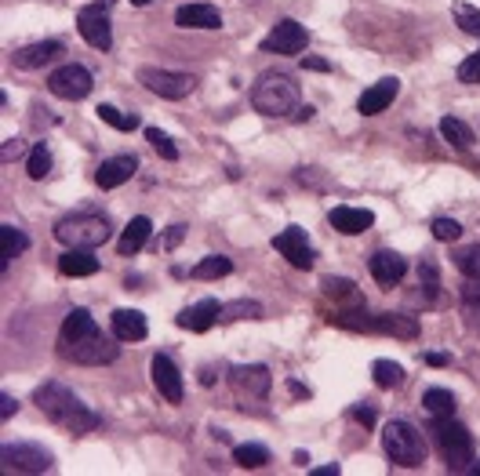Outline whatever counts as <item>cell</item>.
Wrapping results in <instances>:
<instances>
[{"label": "cell", "instance_id": "6da1fadb", "mask_svg": "<svg viewBox=\"0 0 480 476\" xmlns=\"http://www.w3.org/2000/svg\"><path fill=\"white\" fill-rule=\"evenodd\" d=\"M33 403L40 407V415H44L48 422H55L58 429L74 433V437L95 433V429L102 426V415L92 411V407H88L74 389H65L62 382H44V385H37Z\"/></svg>", "mask_w": 480, "mask_h": 476}, {"label": "cell", "instance_id": "7a4b0ae2", "mask_svg": "<svg viewBox=\"0 0 480 476\" xmlns=\"http://www.w3.org/2000/svg\"><path fill=\"white\" fill-rule=\"evenodd\" d=\"M299 102H302V91H299L295 77L292 74H281V70L262 74L255 81V88H251V106L262 117H277V120L281 117H295Z\"/></svg>", "mask_w": 480, "mask_h": 476}, {"label": "cell", "instance_id": "3957f363", "mask_svg": "<svg viewBox=\"0 0 480 476\" xmlns=\"http://www.w3.org/2000/svg\"><path fill=\"white\" fill-rule=\"evenodd\" d=\"M109 219L106 215H95V212H77V215H65L55 222V240L65 244V247H81V251H92V247H102L109 240Z\"/></svg>", "mask_w": 480, "mask_h": 476}, {"label": "cell", "instance_id": "277c9868", "mask_svg": "<svg viewBox=\"0 0 480 476\" xmlns=\"http://www.w3.org/2000/svg\"><path fill=\"white\" fill-rule=\"evenodd\" d=\"M382 447H386L389 462H397L404 469H419L426 462V440H423V433L411 426V422H400V419L382 429Z\"/></svg>", "mask_w": 480, "mask_h": 476}, {"label": "cell", "instance_id": "5b68a950", "mask_svg": "<svg viewBox=\"0 0 480 476\" xmlns=\"http://www.w3.org/2000/svg\"><path fill=\"white\" fill-rule=\"evenodd\" d=\"M430 433H433V440H437L441 458L448 462V469H455V472L458 469H469V462H473V437H469V429L462 422H455V415L433 419Z\"/></svg>", "mask_w": 480, "mask_h": 476}, {"label": "cell", "instance_id": "8992f818", "mask_svg": "<svg viewBox=\"0 0 480 476\" xmlns=\"http://www.w3.org/2000/svg\"><path fill=\"white\" fill-rule=\"evenodd\" d=\"M117 342L106 338L99 327L88 331V334H77V338H62V357H70L74 364H84V368H102V364H113L117 360Z\"/></svg>", "mask_w": 480, "mask_h": 476}, {"label": "cell", "instance_id": "52a82bcc", "mask_svg": "<svg viewBox=\"0 0 480 476\" xmlns=\"http://www.w3.org/2000/svg\"><path fill=\"white\" fill-rule=\"evenodd\" d=\"M139 84H143L146 91L161 95V99L179 102V99L193 95L196 77H189V74H175V70H157V65H143V70H139Z\"/></svg>", "mask_w": 480, "mask_h": 476}, {"label": "cell", "instance_id": "ba28073f", "mask_svg": "<svg viewBox=\"0 0 480 476\" xmlns=\"http://www.w3.org/2000/svg\"><path fill=\"white\" fill-rule=\"evenodd\" d=\"M48 88H51V95H55V99L81 102V99H88V95H92L95 81H92V74L84 70V65L70 62V65H58V70L48 77Z\"/></svg>", "mask_w": 480, "mask_h": 476}, {"label": "cell", "instance_id": "9c48e42d", "mask_svg": "<svg viewBox=\"0 0 480 476\" xmlns=\"http://www.w3.org/2000/svg\"><path fill=\"white\" fill-rule=\"evenodd\" d=\"M342 327H353V331H382V334H397V338H415L419 324L415 316H404V313H382V316H364V320H350V316H331Z\"/></svg>", "mask_w": 480, "mask_h": 476}, {"label": "cell", "instance_id": "30bf717a", "mask_svg": "<svg viewBox=\"0 0 480 476\" xmlns=\"http://www.w3.org/2000/svg\"><path fill=\"white\" fill-rule=\"evenodd\" d=\"M0 458H4V469H15V472H48L55 465L51 451H44L40 444H4Z\"/></svg>", "mask_w": 480, "mask_h": 476}, {"label": "cell", "instance_id": "8fae6325", "mask_svg": "<svg viewBox=\"0 0 480 476\" xmlns=\"http://www.w3.org/2000/svg\"><path fill=\"white\" fill-rule=\"evenodd\" d=\"M77 30H81V37L95 51H109L113 48V26H109V15H106L102 0H99V4H92V8H81L77 12Z\"/></svg>", "mask_w": 480, "mask_h": 476}, {"label": "cell", "instance_id": "7c38bea8", "mask_svg": "<svg viewBox=\"0 0 480 476\" xmlns=\"http://www.w3.org/2000/svg\"><path fill=\"white\" fill-rule=\"evenodd\" d=\"M306 44H310V33L295 19H281L262 37V51H277V55H299L306 51Z\"/></svg>", "mask_w": 480, "mask_h": 476}, {"label": "cell", "instance_id": "4fadbf2b", "mask_svg": "<svg viewBox=\"0 0 480 476\" xmlns=\"http://www.w3.org/2000/svg\"><path fill=\"white\" fill-rule=\"evenodd\" d=\"M230 382H233V389L240 396H251V400H262L273 389V375L262 364H240V368H233L230 371Z\"/></svg>", "mask_w": 480, "mask_h": 476}, {"label": "cell", "instance_id": "5bb4252c", "mask_svg": "<svg viewBox=\"0 0 480 476\" xmlns=\"http://www.w3.org/2000/svg\"><path fill=\"white\" fill-rule=\"evenodd\" d=\"M273 247H277L295 269H310L313 265V247L306 240V229H299V226H288L284 233L273 237Z\"/></svg>", "mask_w": 480, "mask_h": 476}, {"label": "cell", "instance_id": "9a60e30c", "mask_svg": "<svg viewBox=\"0 0 480 476\" xmlns=\"http://www.w3.org/2000/svg\"><path fill=\"white\" fill-rule=\"evenodd\" d=\"M150 371H153V385H157V393H161L168 403H182L186 385H182V375H179V368L171 364V357L157 353L153 364H150Z\"/></svg>", "mask_w": 480, "mask_h": 476}, {"label": "cell", "instance_id": "2e32d148", "mask_svg": "<svg viewBox=\"0 0 480 476\" xmlns=\"http://www.w3.org/2000/svg\"><path fill=\"white\" fill-rule=\"evenodd\" d=\"M397 95H400V81H397V77H382L379 84H371V88L357 99V109H361L364 117H379V113H386V109L393 106Z\"/></svg>", "mask_w": 480, "mask_h": 476}, {"label": "cell", "instance_id": "e0dca14e", "mask_svg": "<svg viewBox=\"0 0 480 476\" xmlns=\"http://www.w3.org/2000/svg\"><path fill=\"white\" fill-rule=\"evenodd\" d=\"M135 171H139V160H135L131 153H120V157H109V160H102V164H99L95 182H99L102 189H117V186L131 182V175H135Z\"/></svg>", "mask_w": 480, "mask_h": 476}, {"label": "cell", "instance_id": "ac0fdd59", "mask_svg": "<svg viewBox=\"0 0 480 476\" xmlns=\"http://www.w3.org/2000/svg\"><path fill=\"white\" fill-rule=\"evenodd\" d=\"M175 26H182V30H219L223 15H219L215 4H182L175 12Z\"/></svg>", "mask_w": 480, "mask_h": 476}, {"label": "cell", "instance_id": "d6986e66", "mask_svg": "<svg viewBox=\"0 0 480 476\" xmlns=\"http://www.w3.org/2000/svg\"><path fill=\"white\" fill-rule=\"evenodd\" d=\"M368 265H371V277H375L382 288L400 284V281H404V273H407V262H404L397 251H375Z\"/></svg>", "mask_w": 480, "mask_h": 476}, {"label": "cell", "instance_id": "ffe728a7", "mask_svg": "<svg viewBox=\"0 0 480 476\" xmlns=\"http://www.w3.org/2000/svg\"><path fill=\"white\" fill-rule=\"evenodd\" d=\"M219 313H223V306L215 302V299H200L196 306H189V309H182V316H179V327L182 331H208V327H215L219 324Z\"/></svg>", "mask_w": 480, "mask_h": 476}, {"label": "cell", "instance_id": "44dd1931", "mask_svg": "<svg viewBox=\"0 0 480 476\" xmlns=\"http://www.w3.org/2000/svg\"><path fill=\"white\" fill-rule=\"evenodd\" d=\"M113 334H117V342H143V338L150 334V324L139 309H117L113 313Z\"/></svg>", "mask_w": 480, "mask_h": 476}, {"label": "cell", "instance_id": "7402d4cb", "mask_svg": "<svg viewBox=\"0 0 480 476\" xmlns=\"http://www.w3.org/2000/svg\"><path fill=\"white\" fill-rule=\"evenodd\" d=\"M327 219H331V226H335L338 233H346V237H357V233H364V229L375 226V215H371L368 208H346V203H342V208H335Z\"/></svg>", "mask_w": 480, "mask_h": 476}, {"label": "cell", "instance_id": "603a6c76", "mask_svg": "<svg viewBox=\"0 0 480 476\" xmlns=\"http://www.w3.org/2000/svg\"><path fill=\"white\" fill-rule=\"evenodd\" d=\"M55 55H62V44L58 40H37L30 48H19L12 55V62H15V70H40V65L51 62Z\"/></svg>", "mask_w": 480, "mask_h": 476}, {"label": "cell", "instance_id": "cb8c5ba5", "mask_svg": "<svg viewBox=\"0 0 480 476\" xmlns=\"http://www.w3.org/2000/svg\"><path fill=\"white\" fill-rule=\"evenodd\" d=\"M150 233H153V222H150L146 215H139V219H131V222H127V229L120 233V240H117V251H120L124 258H131V255H139V251L146 247Z\"/></svg>", "mask_w": 480, "mask_h": 476}, {"label": "cell", "instance_id": "d4e9b609", "mask_svg": "<svg viewBox=\"0 0 480 476\" xmlns=\"http://www.w3.org/2000/svg\"><path fill=\"white\" fill-rule=\"evenodd\" d=\"M58 273L62 277H92V273H99V258L92 251L70 247V251L58 258Z\"/></svg>", "mask_w": 480, "mask_h": 476}, {"label": "cell", "instance_id": "484cf974", "mask_svg": "<svg viewBox=\"0 0 480 476\" xmlns=\"http://www.w3.org/2000/svg\"><path fill=\"white\" fill-rule=\"evenodd\" d=\"M30 247V237L15 226H0V269H8L15 255H22Z\"/></svg>", "mask_w": 480, "mask_h": 476}, {"label": "cell", "instance_id": "4316f807", "mask_svg": "<svg viewBox=\"0 0 480 476\" xmlns=\"http://www.w3.org/2000/svg\"><path fill=\"white\" fill-rule=\"evenodd\" d=\"M230 273H233V262L226 255H208L189 269L193 281H219V277H230Z\"/></svg>", "mask_w": 480, "mask_h": 476}, {"label": "cell", "instance_id": "83f0119b", "mask_svg": "<svg viewBox=\"0 0 480 476\" xmlns=\"http://www.w3.org/2000/svg\"><path fill=\"white\" fill-rule=\"evenodd\" d=\"M441 134H444V143H451L455 150H469V146L476 143L473 127H469L466 120H458V117H444V120H441Z\"/></svg>", "mask_w": 480, "mask_h": 476}, {"label": "cell", "instance_id": "f1b7e54d", "mask_svg": "<svg viewBox=\"0 0 480 476\" xmlns=\"http://www.w3.org/2000/svg\"><path fill=\"white\" fill-rule=\"evenodd\" d=\"M423 407H426L433 419H448V415H455V396L448 389H437L433 385V389L423 393Z\"/></svg>", "mask_w": 480, "mask_h": 476}, {"label": "cell", "instance_id": "f546056e", "mask_svg": "<svg viewBox=\"0 0 480 476\" xmlns=\"http://www.w3.org/2000/svg\"><path fill=\"white\" fill-rule=\"evenodd\" d=\"M371 375H375V385L379 389H397L404 382V368L393 364V360H375L371 364Z\"/></svg>", "mask_w": 480, "mask_h": 476}, {"label": "cell", "instance_id": "4dcf8cb0", "mask_svg": "<svg viewBox=\"0 0 480 476\" xmlns=\"http://www.w3.org/2000/svg\"><path fill=\"white\" fill-rule=\"evenodd\" d=\"M233 458H237L240 469H258V465L269 462V447H262V444H237Z\"/></svg>", "mask_w": 480, "mask_h": 476}, {"label": "cell", "instance_id": "1f68e13d", "mask_svg": "<svg viewBox=\"0 0 480 476\" xmlns=\"http://www.w3.org/2000/svg\"><path fill=\"white\" fill-rule=\"evenodd\" d=\"M99 324H95V316L88 313V309H74L70 316L62 320V338H77V334H88V331H95Z\"/></svg>", "mask_w": 480, "mask_h": 476}, {"label": "cell", "instance_id": "d6a6232c", "mask_svg": "<svg viewBox=\"0 0 480 476\" xmlns=\"http://www.w3.org/2000/svg\"><path fill=\"white\" fill-rule=\"evenodd\" d=\"M26 171H30L33 182H44V178L51 175V150H48L44 143H37V146L30 150V164H26Z\"/></svg>", "mask_w": 480, "mask_h": 476}, {"label": "cell", "instance_id": "836d02e7", "mask_svg": "<svg viewBox=\"0 0 480 476\" xmlns=\"http://www.w3.org/2000/svg\"><path fill=\"white\" fill-rule=\"evenodd\" d=\"M95 113H99L102 124H109L117 131H135V127H139V117H135V113H120L117 106H99Z\"/></svg>", "mask_w": 480, "mask_h": 476}, {"label": "cell", "instance_id": "e575fe53", "mask_svg": "<svg viewBox=\"0 0 480 476\" xmlns=\"http://www.w3.org/2000/svg\"><path fill=\"white\" fill-rule=\"evenodd\" d=\"M258 320L262 316V306L258 302H248V299H237V302H230V306H223V313H219V320Z\"/></svg>", "mask_w": 480, "mask_h": 476}, {"label": "cell", "instance_id": "d590c367", "mask_svg": "<svg viewBox=\"0 0 480 476\" xmlns=\"http://www.w3.org/2000/svg\"><path fill=\"white\" fill-rule=\"evenodd\" d=\"M451 15H455V22H458L462 33L480 37V8H473V4H455Z\"/></svg>", "mask_w": 480, "mask_h": 476}, {"label": "cell", "instance_id": "8d00e7d4", "mask_svg": "<svg viewBox=\"0 0 480 476\" xmlns=\"http://www.w3.org/2000/svg\"><path fill=\"white\" fill-rule=\"evenodd\" d=\"M455 265L462 269V273H466L469 281H480V244L458 251V255H455Z\"/></svg>", "mask_w": 480, "mask_h": 476}, {"label": "cell", "instance_id": "74e56055", "mask_svg": "<svg viewBox=\"0 0 480 476\" xmlns=\"http://www.w3.org/2000/svg\"><path fill=\"white\" fill-rule=\"evenodd\" d=\"M146 139H150V146H153L164 160H179V146L168 139V134H164L161 127H146Z\"/></svg>", "mask_w": 480, "mask_h": 476}, {"label": "cell", "instance_id": "f35d334b", "mask_svg": "<svg viewBox=\"0 0 480 476\" xmlns=\"http://www.w3.org/2000/svg\"><path fill=\"white\" fill-rule=\"evenodd\" d=\"M430 229H433V237H437V240H444V244H451V240H458V237H462V226H458L455 219H433V226H430Z\"/></svg>", "mask_w": 480, "mask_h": 476}, {"label": "cell", "instance_id": "ab89813d", "mask_svg": "<svg viewBox=\"0 0 480 476\" xmlns=\"http://www.w3.org/2000/svg\"><path fill=\"white\" fill-rule=\"evenodd\" d=\"M458 81H462V84H480V51H473V55L458 65Z\"/></svg>", "mask_w": 480, "mask_h": 476}, {"label": "cell", "instance_id": "60d3db41", "mask_svg": "<svg viewBox=\"0 0 480 476\" xmlns=\"http://www.w3.org/2000/svg\"><path fill=\"white\" fill-rule=\"evenodd\" d=\"M324 291H327L331 299H353V302H357L353 281H335V277H327V281H324Z\"/></svg>", "mask_w": 480, "mask_h": 476}, {"label": "cell", "instance_id": "b9f144b4", "mask_svg": "<svg viewBox=\"0 0 480 476\" xmlns=\"http://www.w3.org/2000/svg\"><path fill=\"white\" fill-rule=\"evenodd\" d=\"M186 237V226H171L161 240H157V251H171V247H179V240Z\"/></svg>", "mask_w": 480, "mask_h": 476}, {"label": "cell", "instance_id": "7bdbcfd3", "mask_svg": "<svg viewBox=\"0 0 480 476\" xmlns=\"http://www.w3.org/2000/svg\"><path fill=\"white\" fill-rule=\"evenodd\" d=\"M462 299H466L469 313H480V281H469V284L462 288Z\"/></svg>", "mask_w": 480, "mask_h": 476}, {"label": "cell", "instance_id": "ee69618b", "mask_svg": "<svg viewBox=\"0 0 480 476\" xmlns=\"http://www.w3.org/2000/svg\"><path fill=\"white\" fill-rule=\"evenodd\" d=\"M15 411H19V400H15L12 393H0V419L8 422V419H12Z\"/></svg>", "mask_w": 480, "mask_h": 476}, {"label": "cell", "instance_id": "f6af8a7d", "mask_svg": "<svg viewBox=\"0 0 480 476\" xmlns=\"http://www.w3.org/2000/svg\"><path fill=\"white\" fill-rule=\"evenodd\" d=\"M350 415H353V422H361L364 429H368V426H375V411H371V407H353Z\"/></svg>", "mask_w": 480, "mask_h": 476}, {"label": "cell", "instance_id": "bcb514c9", "mask_svg": "<svg viewBox=\"0 0 480 476\" xmlns=\"http://www.w3.org/2000/svg\"><path fill=\"white\" fill-rule=\"evenodd\" d=\"M19 153H22V139H8L4 143V153H0V157H4V164H12Z\"/></svg>", "mask_w": 480, "mask_h": 476}, {"label": "cell", "instance_id": "7dc6e473", "mask_svg": "<svg viewBox=\"0 0 480 476\" xmlns=\"http://www.w3.org/2000/svg\"><path fill=\"white\" fill-rule=\"evenodd\" d=\"M338 465H324V469H310V476H338Z\"/></svg>", "mask_w": 480, "mask_h": 476}, {"label": "cell", "instance_id": "c3c4849f", "mask_svg": "<svg viewBox=\"0 0 480 476\" xmlns=\"http://www.w3.org/2000/svg\"><path fill=\"white\" fill-rule=\"evenodd\" d=\"M302 65H306V70H320V74L327 70V62H324V58H306Z\"/></svg>", "mask_w": 480, "mask_h": 476}, {"label": "cell", "instance_id": "681fc988", "mask_svg": "<svg viewBox=\"0 0 480 476\" xmlns=\"http://www.w3.org/2000/svg\"><path fill=\"white\" fill-rule=\"evenodd\" d=\"M426 360H430V364H433V368H444V364H448V357H444V353H430V357H426Z\"/></svg>", "mask_w": 480, "mask_h": 476}, {"label": "cell", "instance_id": "f907efd6", "mask_svg": "<svg viewBox=\"0 0 480 476\" xmlns=\"http://www.w3.org/2000/svg\"><path fill=\"white\" fill-rule=\"evenodd\" d=\"M310 117H313V109H310V106H299V109H295V120H310Z\"/></svg>", "mask_w": 480, "mask_h": 476}, {"label": "cell", "instance_id": "816d5d0a", "mask_svg": "<svg viewBox=\"0 0 480 476\" xmlns=\"http://www.w3.org/2000/svg\"><path fill=\"white\" fill-rule=\"evenodd\" d=\"M469 472H473V476H480V462H476V465H469Z\"/></svg>", "mask_w": 480, "mask_h": 476}, {"label": "cell", "instance_id": "f5cc1de1", "mask_svg": "<svg viewBox=\"0 0 480 476\" xmlns=\"http://www.w3.org/2000/svg\"><path fill=\"white\" fill-rule=\"evenodd\" d=\"M131 4H139V8H146V4H150V0H131Z\"/></svg>", "mask_w": 480, "mask_h": 476}]
</instances>
